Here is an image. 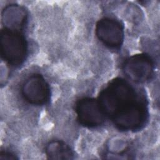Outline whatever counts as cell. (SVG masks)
I'll return each mask as SVG.
<instances>
[{"mask_svg": "<svg viewBox=\"0 0 160 160\" xmlns=\"http://www.w3.org/2000/svg\"><path fill=\"white\" fill-rule=\"evenodd\" d=\"M76 112L79 123L88 128L100 126L106 116L98 100L90 98H82L77 102Z\"/></svg>", "mask_w": 160, "mask_h": 160, "instance_id": "8992f818", "label": "cell"}, {"mask_svg": "<svg viewBox=\"0 0 160 160\" xmlns=\"http://www.w3.org/2000/svg\"><path fill=\"white\" fill-rule=\"evenodd\" d=\"M16 156L9 152H1L0 154V159H15Z\"/></svg>", "mask_w": 160, "mask_h": 160, "instance_id": "9c48e42d", "label": "cell"}, {"mask_svg": "<svg viewBox=\"0 0 160 160\" xmlns=\"http://www.w3.org/2000/svg\"><path fill=\"white\" fill-rule=\"evenodd\" d=\"M22 94L28 102L33 105H43L50 97L49 86L41 75L34 74L24 82Z\"/></svg>", "mask_w": 160, "mask_h": 160, "instance_id": "277c9868", "label": "cell"}, {"mask_svg": "<svg viewBox=\"0 0 160 160\" xmlns=\"http://www.w3.org/2000/svg\"><path fill=\"white\" fill-rule=\"evenodd\" d=\"M123 71L131 81L142 83L149 80L154 72V65L151 58L144 54L134 55L124 64Z\"/></svg>", "mask_w": 160, "mask_h": 160, "instance_id": "3957f363", "label": "cell"}, {"mask_svg": "<svg viewBox=\"0 0 160 160\" xmlns=\"http://www.w3.org/2000/svg\"><path fill=\"white\" fill-rule=\"evenodd\" d=\"M26 9L18 4H9L2 12V21L4 28L21 31L27 20Z\"/></svg>", "mask_w": 160, "mask_h": 160, "instance_id": "52a82bcc", "label": "cell"}, {"mask_svg": "<svg viewBox=\"0 0 160 160\" xmlns=\"http://www.w3.org/2000/svg\"><path fill=\"white\" fill-rule=\"evenodd\" d=\"M1 54L9 64L19 66L25 61L28 46L21 31L3 28L0 34Z\"/></svg>", "mask_w": 160, "mask_h": 160, "instance_id": "7a4b0ae2", "label": "cell"}, {"mask_svg": "<svg viewBox=\"0 0 160 160\" xmlns=\"http://www.w3.org/2000/svg\"><path fill=\"white\" fill-rule=\"evenodd\" d=\"M141 101L134 88L122 79L112 81L101 91L98 100L104 115L112 119L130 110Z\"/></svg>", "mask_w": 160, "mask_h": 160, "instance_id": "6da1fadb", "label": "cell"}, {"mask_svg": "<svg viewBox=\"0 0 160 160\" xmlns=\"http://www.w3.org/2000/svg\"><path fill=\"white\" fill-rule=\"evenodd\" d=\"M46 154L51 159H70L73 158V152L70 147L64 142L52 141L46 148Z\"/></svg>", "mask_w": 160, "mask_h": 160, "instance_id": "ba28073f", "label": "cell"}, {"mask_svg": "<svg viewBox=\"0 0 160 160\" xmlns=\"http://www.w3.org/2000/svg\"><path fill=\"white\" fill-rule=\"evenodd\" d=\"M96 34L98 39L110 48H119L123 42L122 25L118 20L114 18L101 19L96 24Z\"/></svg>", "mask_w": 160, "mask_h": 160, "instance_id": "5b68a950", "label": "cell"}]
</instances>
